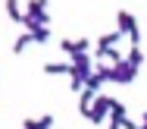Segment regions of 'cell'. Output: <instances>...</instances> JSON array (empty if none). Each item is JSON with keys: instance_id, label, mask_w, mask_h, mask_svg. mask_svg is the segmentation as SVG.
<instances>
[{"instance_id": "obj_7", "label": "cell", "mask_w": 147, "mask_h": 129, "mask_svg": "<svg viewBox=\"0 0 147 129\" xmlns=\"http://www.w3.org/2000/svg\"><path fill=\"white\" fill-rule=\"evenodd\" d=\"M116 41H122V35H119V32L100 35V38H97V54H100V51H110V47H116Z\"/></svg>"}, {"instance_id": "obj_5", "label": "cell", "mask_w": 147, "mask_h": 129, "mask_svg": "<svg viewBox=\"0 0 147 129\" xmlns=\"http://www.w3.org/2000/svg\"><path fill=\"white\" fill-rule=\"evenodd\" d=\"M88 47H91V41H88V38H78V41H72V38H63V41H59V51H63V54H69V57L88 54Z\"/></svg>"}, {"instance_id": "obj_2", "label": "cell", "mask_w": 147, "mask_h": 129, "mask_svg": "<svg viewBox=\"0 0 147 129\" xmlns=\"http://www.w3.org/2000/svg\"><path fill=\"white\" fill-rule=\"evenodd\" d=\"M116 32L119 35H128L131 47H141V29H138V19H135L128 10H119V13H116Z\"/></svg>"}, {"instance_id": "obj_15", "label": "cell", "mask_w": 147, "mask_h": 129, "mask_svg": "<svg viewBox=\"0 0 147 129\" xmlns=\"http://www.w3.org/2000/svg\"><path fill=\"white\" fill-rule=\"evenodd\" d=\"M141 129H147V113H144V120H141Z\"/></svg>"}, {"instance_id": "obj_4", "label": "cell", "mask_w": 147, "mask_h": 129, "mask_svg": "<svg viewBox=\"0 0 147 129\" xmlns=\"http://www.w3.org/2000/svg\"><path fill=\"white\" fill-rule=\"evenodd\" d=\"M138 79V69L128 63V60H119L116 66H110V82H116V85H128V82H135Z\"/></svg>"}, {"instance_id": "obj_1", "label": "cell", "mask_w": 147, "mask_h": 129, "mask_svg": "<svg viewBox=\"0 0 147 129\" xmlns=\"http://www.w3.org/2000/svg\"><path fill=\"white\" fill-rule=\"evenodd\" d=\"M91 72H94V57H91V54L72 57V69H69V85H72V91H82V88H85V82H88Z\"/></svg>"}, {"instance_id": "obj_16", "label": "cell", "mask_w": 147, "mask_h": 129, "mask_svg": "<svg viewBox=\"0 0 147 129\" xmlns=\"http://www.w3.org/2000/svg\"><path fill=\"white\" fill-rule=\"evenodd\" d=\"M138 129H141V126H138Z\"/></svg>"}, {"instance_id": "obj_13", "label": "cell", "mask_w": 147, "mask_h": 129, "mask_svg": "<svg viewBox=\"0 0 147 129\" xmlns=\"http://www.w3.org/2000/svg\"><path fill=\"white\" fill-rule=\"evenodd\" d=\"M53 123H57V120H53V113H44V117H38V120H34V129H53Z\"/></svg>"}, {"instance_id": "obj_12", "label": "cell", "mask_w": 147, "mask_h": 129, "mask_svg": "<svg viewBox=\"0 0 147 129\" xmlns=\"http://www.w3.org/2000/svg\"><path fill=\"white\" fill-rule=\"evenodd\" d=\"M125 60H128L131 66H135V69H141V63H144V51H141V47H131Z\"/></svg>"}, {"instance_id": "obj_14", "label": "cell", "mask_w": 147, "mask_h": 129, "mask_svg": "<svg viewBox=\"0 0 147 129\" xmlns=\"http://www.w3.org/2000/svg\"><path fill=\"white\" fill-rule=\"evenodd\" d=\"M31 38H34V44H47L50 41V29H38V32H31Z\"/></svg>"}, {"instance_id": "obj_6", "label": "cell", "mask_w": 147, "mask_h": 129, "mask_svg": "<svg viewBox=\"0 0 147 129\" xmlns=\"http://www.w3.org/2000/svg\"><path fill=\"white\" fill-rule=\"evenodd\" d=\"M94 101H97V91H91V88H82V98H78V110H82V117H88V113H91Z\"/></svg>"}, {"instance_id": "obj_10", "label": "cell", "mask_w": 147, "mask_h": 129, "mask_svg": "<svg viewBox=\"0 0 147 129\" xmlns=\"http://www.w3.org/2000/svg\"><path fill=\"white\" fill-rule=\"evenodd\" d=\"M50 10V0H28V16H41V13H47Z\"/></svg>"}, {"instance_id": "obj_3", "label": "cell", "mask_w": 147, "mask_h": 129, "mask_svg": "<svg viewBox=\"0 0 147 129\" xmlns=\"http://www.w3.org/2000/svg\"><path fill=\"white\" fill-rule=\"evenodd\" d=\"M113 104H116V98H110V95H97V101H94V107H91V113L85 117V120H88V123H94V126L107 123V117H110Z\"/></svg>"}, {"instance_id": "obj_9", "label": "cell", "mask_w": 147, "mask_h": 129, "mask_svg": "<svg viewBox=\"0 0 147 129\" xmlns=\"http://www.w3.org/2000/svg\"><path fill=\"white\" fill-rule=\"evenodd\" d=\"M72 63H44V72L47 76H69Z\"/></svg>"}, {"instance_id": "obj_11", "label": "cell", "mask_w": 147, "mask_h": 129, "mask_svg": "<svg viewBox=\"0 0 147 129\" xmlns=\"http://www.w3.org/2000/svg\"><path fill=\"white\" fill-rule=\"evenodd\" d=\"M28 44H34V38H31V32H22L19 38H16V41H13V54H22Z\"/></svg>"}, {"instance_id": "obj_8", "label": "cell", "mask_w": 147, "mask_h": 129, "mask_svg": "<svg viewBox=\"0 0 147 129\" xmlns=\"http://www.w3.org/2000/svg\"><path fill=\"white\" fill-rule=\"evenodd\" d=\"M3 10H6V16H9L13 22H19V25H22V19H25V13L19 10V0H6V3H3Z\"/></svg>"}]
</instances>
